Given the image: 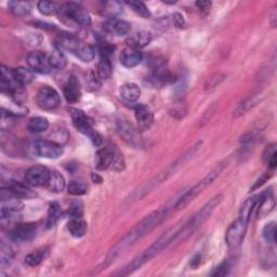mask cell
Segmentation results:
<instances>
[{
	"mask_svg": "<svg viewBox=\"0 0 277 277\" xmlns=\"http://www.w3.org/2000/svg\"><path fill=\"white\" fill-rule=\"evenodd\" d=\"M119 60H120V63L125 67L132 68V67L138 66L139 64L142 62L143 55L139 50H135V49L127 47V48L123 49L122 52L120 53Z\"/></svg>",
	"mask_w": 277,
	"mask_h": 277,
	"instance_id": "e0dca14e",
	"label": "cell"
},
{
	"mask_svg": "<svg viewBox=\"0 0 277 277\" xmlns=\"http://www.w3.org/2000/svg\"><path fill=\"white\" fill-rule=\"evenodd\" d=\"M259 217H264L268 214H270L275 207V200L272 195V193L267 191L264 192L261 195H259Z\"/></svg>",
	"mask_w": 277,
	"mask_h": 277,
	"instance_id": "ffe728a7",
	"label": "cell"
},
{
	"mask_svg": "<svg viewBox=\"0 0 277 277\" xmlns=\"http://www.w3.org/2000/svg\"><path fill=\"white\" fill-rule=\"evenodd\" d=\"M37 233V225L35 223H17L11 229L10 236L17 241L32 240Z\"/></svg>",
	"mask_w": 277,
	"mask_h": 277,
	"instance_id": "7c38bea8",
	"label": "cell"
},
{
	"mask_svg": "<svg viewBox=\"0 0 277 277\" xmlns=\"http://www.w3.org/2000/svg\"><path fill=\"white\" fill-rule=\"evenodd\" d=\"M47 255H48V249L47 248L39 249L37 251L29 253V255L25 258V262L29 265V267H37V265H39L45 260Z\"/></svg>",
	"mask_w": 277,
	"mask_h": 277,
	"instance_id": "e575fe53",
	"label": "cell"
},
{
	"mask_svg": "<svg viewBox=\"0 0 277 277\" xmlns=\"http://www.w3.org/2000/svg\"><path fill=\"white\" fill-rule=\"evenodd\" d=\"M69 114L72 116L73 125L79 132L87 135V137H89V139L92 141V143L96 146H100L102 144V137L94 130L92 120L84 113V111L77 109L70 108Z\"/></svg>",
	"mask_w": 277,
	"mask_h": 277,
	"instance_id": "5b68a950",
	"label": "cell"
},
{
	"mask_svg": "<svg viewBox=\"0 0 277 277\" xmlns=\"http://www.w3.org/2000/svg\"><path fill=\"white\" fill-rule=\"evenodd\" d=\"M258 200H259V195L248 198L243 205H241L239 210V217H238L241 221L249 223L252 212L258 206Z\"/></svg>",
	"mask_w": 277,
	"mask_h": 277,
	"instance_id": "cb8c5ba5",
	"label": "cell"
},
{
	"mask_svg": "<svg viewBox=\"0 0 277 277\" xmlns=\"http://www.w3.org/2000/svg\"><path fill=\"white\" fill-rule=\"evenodd\" d=\"M7 187L19 198H32L36 196V193L33 192L31 188L26 186L25 184L21 183V182L11 180Z\"/></svg>",
	"mask_w": 277,
	"mask_h": 277,
	"instance_id": "44dd1931",
	"label": "cell"
},
{
	"mask_svg": "<svg viewBox=\"0 0 277 277\" xmlns=\"http://www.w3.org/2000/svg\"><path fill=\"white\" fill-rule=\"evenodd\" d=\"M275 154H277L276 153V144H271L269 145L267 149H265L264 153H263V159H264V162L265 163H269V161L271 158H272Z\"/></svg>",
	"mask_w": 277,
	"mask_h": 277,
	"instance_id": "f6af8a7d",
	"label": "cell"
},
{
	"mask_svg": "<svg viewBox=\"0 0 277 277\" xmlns=\"http://www.w3.org/2000/svg\"><path fill=\"white\" fill-rule=\"evenodd\" d=\"M37 105L44 111L55 110L60 104V96L55 89L52 87H41L36 97Z\"/></svg>",
	"mask_w": 277,
	"mask_h": 277,
	"instance_id": "52a82bcc",
	"label": "cell"
},
{
	"mask_svg": "<svg viewBox=\"0 0 277 277\" xmlns=\"http://www.w3.org/2000/svg\"><path fill=\"white\" fill-rule=\"evenodd\" d=\"M49 121L45 117H35L29 119L27 123V129L33 133H39L48 130Z\"/></svg>",
	"mask_w": 277,
	"mask_h": 277,
	"instance_id": "f546056e",
	"label": "cell"
},
{
	"mask_svg": "<svg viewBox=\"0 0 277 277\" xmlns=\"http://www.w3.org/2000/svg\"><path fill=\"white\" fill-rule=\"evenodd\" d=\"M259 101H260V94H255V96L247 98L243 102L238 104L236 110L234 111V116L238 117L246 114L247 111H250L252 108H255V106L259 103Z\"/></svg>",
	"mask_w": 277,
	"mask_h": 277,
	"instance_id": "4316f807",
	"label": "cell"
},
{
	"mask_svg": "<svg viewBox=\"0 0 277 277\" xmlns=\"http://www.w3.org/2000/svg\"><path fill=\"white\" fill-rule=\"evenodd\" d=\"M87 222L81 219V218H73L67 223V229L69 234L76 238H80L85 236L87 232Z\"/></svg>",
	"mask_w": 277,
	"mask_h": 277,
	"instance_id": "7402d4cb",
	"label": "cell"
},
{
	"mask_svg": "<svg viewBox=\"0 0 277 277\" xmlns=\"http://www.w3.org/2000/svg\"><path fill=\"white\" fill-rule=\"evenodd\" d=\"M221 200H222V195H217L212 198L210 202L206 206H204L203 209L199 212H197V214L194 216L183 227L179 229L175 240H179V239L183 240L195 232L196 229L208 219L209 216L211 215V212L215 210V208L218 207V205L221 203Z\"/></svg>",
	"mask_w": 277,
	"mask_h": 277,
	"instance_id": "3957f363",
	"label": "cell"
},
{
	"mask_svg": "<svg viewBox=\"0 0 277 277\" xmlns=\"http://www.w3.org/2000/svg\"><path fill=\"white\" fill-rule=\"evenodd\" d=\"M200 263H202V256L200 255H196L195 257H194L192 260H191V267L193 268V269H197L199 265H200Z\"/></svg>",
	"mask_w": 277,
	"mask_h": 277,
	"instance_id": "c3c4849f",
	"label": "cell"
},
{
	"mask_svg": "<svg viewBox=\"0 0 277 277\" xmlns=\"http://www.w3.org/2000/svg\"><path fill=\"white\" fill-rule=\"evenodd\" d=\"M101 79L99 78V76L97 75L96 72L90 73L89 78H88V84H89V87L91 90H97L98 88L101 86Z\"/></svg>",
	"mask_w": 277,
	"mask_h": 277,
	"instance_id": "ee69618b",
	"label": "cell"
},
{
	"mask_svg": "<svg viewBox=\"0 0 277 277\" xmlns=\"http://www.w3.org/2000/svg\"><path fill=\"white\" fill-rule=\"evenodd\" d=\"M75 55L84 63H89L93 61L94 55H96V51H94V48L92 46L88 45L86 43H82L81 46L79 47V49L76 51Z\"/></svg>",
	"mask_w": 277,
	"mask_h": 277,
	"instance_id": "4dcf8cb0",
	"label": "cell"
},
{
	"mask_svg": "<svg viewBox=\"0 0 277 277\" xmlns=\"http://www.w3.org/2000/svg\"><path fill=\"white\" fill-rule=\"evenodd\" d=\"M169 111H170V115L173 116L174 118L181 119V118H183L187 113V105L184 100H178V101L172 103Z\"/></svg>",
	"mask_w": 277,
	"mask_h": 277,
	"instance_id": "d590c367",
	"label": "cell"
},
{
	"mask_svg": "<svg viewBox=\"0 0 277 277\" xmlns=\"http://www.w3.org/2000/svg\"><path fill=\"white\" fill-rule=\"evenodd\" d=\"M247 226H248V223L241 221L239 218L229 225L225 234V241L229 249L235 250L241 245L247 231Z\"/></svg>",
	"mask_w": 277,
	"mask_h": 277,
	"instance_id": "8992f818",
	"label": "cell"
},
{
	"mask_svg": "<svg viewBox=\"0 0 277 277\" xmlns=\"http://www.w3.org/2000/svg\"><path fill=\"white\" fill-rule=\"evenodd\" d=\"M37 8L40 13L44 15H55L58 14L61 9V5L55 1H39L37 3Z\"/></svg>",
	"mask_w": 277,
	"mask_h": 277,
	"instance_id": "d6a6232c",
	"label": "cell"
},
{
	"mask_svg": "<svg viewBox=\"0 0 277 277\" xmlns=\"http://www.w3.org/2000/svg\"><path fill=\"white\" fill-rule=\"evenodd\" d=\"M61 217V209L57 203L50 204L49 207V214H48V221H47V226L52 227L55 225L58 218Z\"/></svg>",
	"mask_w": 277,
	"mask_h": 277,
	"instance_id": "8d00e7d4",
	"label": "cell"
},
{
	"mask_svg": "<svg viewBox=\"0 0 277 277\" xmlns=\"http://www.w3.org/2000/svg\"><path fill=\"white\" fill-rule=\"evenodd\" d=\"M228 271H229V264L227 261H224L218 265L217 268H215L214 271L210 273V275L211 276H225V275H227Z\"/></svg>",
	"mask_w": 277,
	"mask_h": 277,
	"instance_id": "b9f144b4",
	"label": "cell"
},
{
	"mask_svg": "<svg viewBox=\"0 0 277 277\" xmlns=\"http://www.w3.org/2000/svg\"><path fill=\"white\" fill-rule=\"evenodd\" d=\"M49 63L52 69H63L66 66L67 61L61 49H56L49 55Z\"/></svg>",
	"mask_w": 277,
	"mask_h": 277,
	"instance_id": "1f68e13d",
	"label": "cell"
},
{
	"mask_svg": "<svg viewBox=\"0 0 277 277\" xmlns=\"http://www.w3.org/2000/svg\"><path fill=\"white\" fill-rule=\"evenodd\" d=\"M88 190V185L85 181L82 180H73L69 182L67 186V192L70 195L74 196H81L85 195Z\"/></svg>",
	"mask_w": 277,
	"mask_h": 277,
	"instance_id": "836d02e7",
	"label": "cell"
},
{
	"mask_svg": "<svg viewBox=\"0 0 277 277\" xmlns=\"http://www.w3.org/2000/svg\"><path fill=\"white\" fill-rule=\"evenodd\" d=\"M13 74H14L15 80L23 87L31 84V82L34 80V72L28 67H23V66L17 67L13 69Z\"/></svg>",
	"mask_w": 277,
	"mask_h": 277,
	"instance_id": "484cf974",
	"label": "cell"
},
{
	"mask_svg": "<svg viewBox=\"0 0 277 277\" xmlns=\"http://www.w3.org/2000/svg\"><path fill=\"white\" fill-rule=\"evenodd\" d=\"M117 132L122 140L133 147L141 146V139L139 137V130L133 127L131 122L127 120H119L117 122Z\"/></svg>",
	"mask_w": 277,
	"mask_h": 277,
	"instance_id": "8fae6325",
	"label": "cell"
},
{
	"mask_svg": "<svg viewBox=\"0 0 277 277\" xmlns=\"http://www.w3.org/2000/svg\"><path fill=\"white\" fill-rule=\"evenodd\" d=\"M65 186L66 184L65 180H64V176L60 172L55 171V170H52L50 172V178L48 184H47V187H48L51 192L60 193L65 188Z\"/></svg>",
	"mask_w": 277,
	"mask_h": 277,
	"instance_id": "d4e9b609",
	"label": "cell"
},
{
	"mask_svg": "<svg viewBox=\"0 0 277 277\" xmlns=\"http://www.w3.org/2000/svg\"><path fill=\"white\" fill-rule=\"evenodd\" d=\"M8 7L15 16H26L32 11V4L27 1H10Z\"/></svg>",
	"mask_w": 277,
	"mask_h": 277,
	"instance_id": "f1b7e54d",
	"label": "cell"
},
{
	"mask_svg": "<svg viewBox=\"0 0 277 277\" xmlns=\"http://www.w3.org/2000/svg\"><path fill=\"white\" fill-rule=\"evenodd\" d=\"M223 167H224L223 165L216 167L214 170H211V171L207 175H206L202 181H199L197 184H195L193 187H191L188 191H186L183 194V195H182L178 200H176L175 208L176 209H183L184 207H186V206L190 204L194 198H195L197 195H199V194L202 193L206 187L210 185L212 182H214L218 178V176H219V174L222 171Z\"/></svg>",
	"mask_w": 277,
	"mask_h": 277,
	"instance_id": "277c9868",
	"label": "cell"
},
{
	"mask_svg": "<svg viewBox=\"0 0 277 277\" xmlns=\"http://www.w3.org/2000/svg\"><path fill=\"white\" fill-rule=\"evenodd\" d=\"M92 180L94 181V183H101L102 182V178L100 175H98L97 173H92Z\"/></svg>",
	"mask_w": 277,
	"mask_h": 277,
	"instance_id": "681fc988",
	"label": "cell"
},
{
	"mask_svg": "<svg viewBox=\"0 0 277 277\" xmlns=\"http://www.w3.org/2000/svg\"><path fill=\"white\" fill-rule=\"evenodd\" d=\"M271 174L270 172H265V173H263L260 178H259L256 182H255V184H253V186L250 188V191L252 192V191H255V190H257V188H259L260 186H262L265 182H267L270 178H271Z\"/></svg>",
	"mask_w": 277,
	"mask_h": 277,
	"instance_id": "bcb514c9",
	"label": "cell"
},
{
	"mask_svg": "<svg viewBox=\"0 0 277 277\" xmlns=\"http://www.w3.org/2000/svg\"><path fill=\"white\" fill-rule=\"evenodd\" d=\"M35 152L40 157L56 159L63 154V147L61 144L53 142L50 140H38L35 142Z\"/></svg>",
	"mask_w": 277,
	"mask_h": 277,
	"instance_id": "ba28073f",
	"label": "cell"
},
{
	"mask_svg": "<svg viewBox=\"0 0 277 277\" xmlns=\"http://www.w3.org/2000/svg\"><path fill=\"white\" fill-rule=\"evenodd\" d=\"M115 152L110 146L102 147L96 154V166L98 170H106L114 163Z\"/></svg>",
	"mask_w": 277,
	"mask_h": 277,
	"instance_id": "2e32d148",
	"label": "cell"
},
{
	"mask_svg": "<svg viewBox=\"0 0 277 277\" xmlns=\"http://www.w3.org/2000/svg\"><path fill=\"white\" fill-rule=\"evenodd\" d=\"M135 119L138 121V130L140 132L145 131L153 125L154 121V114L149 106L145 104H138L134 108Z\"/></svg>",
	"mask_w": 277,
	"mask_h": 277,
	"instance_id": "4fadbf2b",
	"label": "cell"
},
{
	"mask_svg": "<svg viewBox=\"0 0 277 277\" xmlns=\"http://www.w3.org/2000/svg\"><path fill=\"white\" fill-rule=\"evenodd\" d=\"M63 91L68 103L78 102L81 97V87L78 78L75 77V76H70L66 84L64 85Z\"/></svg>",
	"mask_w": 277,
	"mask_h": 277,
	"instance_id": "9a60e30c",
	"label": "cell"
},
{
	"mask_svg": "<svg viewBox=\"0 0 277 277\" xmlns=\"http://www.w3.org/2000/svg\"><path fill=\"white\" fill-rule=\"evenodd\" d=\"M152 41V35L149 32H140L134 34L133 36L129 37L127 39V45L129 48H132L135 50H139L145 48L149 46Z\"/></svg>",
	"mask_w": 277,
	"mask_h": 277,
	"instance_id": "d6986e66",
	"label": "cell"
},
{
	"mask_svg": "<svg viewBox=\"0 0 277 277\" xmlns=\"http://www.w3.org/2000/svg\"><path fill=\"white\" fill-rule=\"evenodd\" d=\"M173 23L178 28H184L185 25H186L183 15L180 14V13H174L173 14Z\"/></svg>",
	"mask_w": 277,
	"mask_h": 277,
	"instance_id": "7dc6e473",
	"label": "cell"
},
{
	"mask_svg": "<svg viewBox=\"0 0 277 277\" xmlns=\"http://www.w3.org/2000/svg\"><path fill=\"white\" fill-rule=\"evenodd\" d=\"M84 41H81L79 38L73 36V35H61L60 37L56 40V45L58 47V49L67 50L69 52H72L73 55H75L76 51L79 49V47Z\"/></svg>",
	"mask_w": 277,
	"mask_h": 277,
	"instance_id": "ac0fdd59",
	"label": "cell"
},
{
	"mask_svg": "<svg viewBox=\"0 0 277 277\" xmlns=\"http://www.w3.org/2000/svg\"><path fill=\"white\" fill-rule=\"evenodd\" d=\"M168 214V208H162L157 211L152 212L151 215L147 216L144 220L141 221L139 224L133 227L126 236H123L121 240L117 243L114 248L111 249L105 260V267H108L111 262L115 261V259L120 256L129 246L133 245L135 241L142 238L147 233H150L152 229H154L159 223H161Z\"/></svg>",
	"mask_w": 277,
	"mask_h": 277,
	"instance_id": "6da1fadb",
	"label": "cell"
},
{
	"mask_svg": "<svg viewBox=\"0 0 277 277\" xmlns=\"http://www.w3.org/2000/svg\"><path fill=\"white\" fill-rule=\"evenodd\" d=\"M263 237L268 241V243H274L276 238V225L275 222L268 223L263 228Z\"/></svg>",
	"mask_w": 277,
	"mask_h": 277,
	"instance_id": "ab89813d",
	"label": "cell"
},
{
	"mask_svg": "<svg viewBox=\"0 0 277 277\" xmlns=\"http://www.w3.org/2000/svg\"><path fill=\"white\" fill-rule=\"evenodd\" d=\"M195 4H196L198 11L202 13L203 16H206L210 13L211 8H212L211 1H207V0H206V1H196Z\"/></svg>",
	"mask_w": 277,
	"mask_h": 277,
	"instance_id": "7bdbcfd3",
	"label": "cell"
},
{
	"mask_svg": "<svg viewBox=\"0 0 277 277\" xmlns=\"http://www.w3.org/2000/svg\"><path fill=\"white\" fill-rule=\"evenodd\" d=\"M58 19L67 25H78L81 27H89L91 25V17L88 11L75 2H66L61 5Z\"/></svg>",
	"mask_w": 277,
	"mask_h": 277,
	"instance_id": "7a4b0ae2",
	"label": "cell"
},
{
	"mask_svg": "<svg viewBox=\"0 0 277 277\" xmlns=\"http://www.w3.org/2000/svg\"><path fill=\"white\" fill-rule=\"evenodd\" d=\"M26 61L28 67L33 72L39 74H49L52 70V67L49 63V56L40 51H33L28 53Z\"/></svg>",
	"mask_w": 277,
	"mask_h": 277,
	"instance_id": "9c48e42d",
	"label": "cell"
},
{
	"mask_svg": "<svg viewBox=\"0 0 277 277\" xmlns=\"http://www.w3.org/2000/svg\"><path fill=\"white\" fill-rule=\"evenodd\" d=\"M68 215L72 219L73 218H82V216H84V206H82V203L79 202V200H76V202L70 204Z\"/></svg>",
	"mask_w": 277,
	"mask_h": 277,
	"instance_id": "60d3db41",
	"label": "cell"
},
{
	"mask_svg": "<svg viewBox=\"0 0 277 277\" xmlns=\"http://www.w3.org/2000/svg\"><path fill=\"white\" fill-rule=\"evenodd\" d=\"M141 96V89L135 84H126L120 88V97L128 103L137 102Z\"/></svg>",
	"mask_w": 277,
	"mask_h": 277,
	"instance_id": "603a6c76",
	"label": "cell"
},
{
	"mask_svg": "<svg viewBox=\"0 0 277 277\" xmlns=\"http://www.w3.org/2000/svg\"><path fill=\"white\" fill-rule=\"evenodd\" d=\"M111 72H113V67H111V58L101 56V60H100L96 73L99 76V78L102 80L109 79L111 76Z\"/></svg>",
	"mask_w": 277,
	"mask_h": 277,
	"instance_id": "83f0119b",
	"label": "cell"
},
{
	"mask_svg": "<svg viewBox=\"0 0 277 277\" xmlns=\"http://www.w3.org/2000/svg\"><path fill=\"white\" fill-rule=\"evenodd\" d=\"M13 258H14V253H13L12 249H11L10 247L5 245L4 243H2L1 247H0V262H1L2 267H4V265H8L12 262Z\"/></svg>",
	"mask_w": 277,
	"mask_h": 277,
	"instance_id": "f35d334b",
	"label": "cell"
},
{
	"mask_svg": "<svg viewBox=\"0 0 277 277\" xmlns=\"http://www.w3.org/2000/svg\"><path fill=\"white\" fill-rule=\"evenodd\" d=\"M50 170L44 166H33L27 169L25 180L27 184L32 186H47L50 178Z\"/></svg>",
	"mask_w": 277,
	"mask_h": 277,
	"instance_id": "30bf717a",
	"label": "cell"
},
{
	"mask_svg": "<svg viewBox=\"0 0 277 277\" xmlns=\"http://www.w3.org/2000/svg\"><path fill=\"white\" fill-rule=\"evenodd\" d=\"M103 28L106 33L113 34L115 36H123V35H127L131 29L130 23L125 21L117 19V17H109L103 23Z\"/></svg>",
	"mask_w": 277,
	"mask_h": 277,
	"instance_id": "5bb4252c",
	"label": "cell"
},
{
	"mask_svg": "<svg viewBox=\"0 0 277 277\" xmlns=\"http://www.w3.org/2000/svg\"><path fill=\"white\" fill-rule=\"evenodd\" d=\"M126 3L140 16L144 17V19H149V17H151V12L149 8L146 7L145 3L141 1H127Z\"/></svg>",
	"mask_w": 277,
	"mask_h": 277,
	"instance_id": "74e56055",
	"label": "cell"
}]
</instances>
